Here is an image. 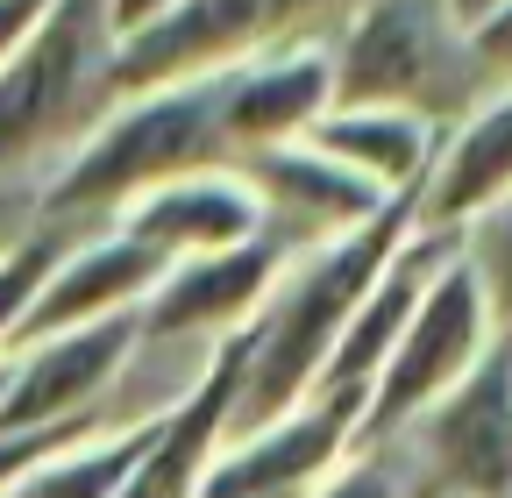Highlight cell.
Wrapping results in <instances>:
<instances>
[{"instance_id":"obj_13","label":"cell","mask_w":512,"mask_h":498,"mask_svg":"<svg viewBox=\"0 0 512 498\" xmlns=\"http://www.w3.org/2000/svg\"><path fill=\"white\" fill-rule=\"evenodd\" d=\"M114 228L157 249L164 264H178V257H207V249H235L249 235H264V200L242 178V164H200L136 193L114 214Z\"/></svg>"},{"instance_id":"obj_2","label":"cell","mask_w":512,"mask_h":498,"mask_svg":"<svg viewBox=\"0 0 512 498\" xmlns=\"http://www.w3.org/2000/svg\"><path fill=\"white\" fill-rule=\"evenodd\" d=\"M200 164H228L214 72L178 79V86H150V93H121L93 129L50 164L29 221L100 228L136 193H150V185H164L178 171H200Z\"/></svg>"},{"instance_id":"obj_11","label":"cell","mask_w":512,"mask_h":498,"mask_svg":"<svg viewBox=\"0 0 512 498\" xmlns=\"http://www.w3.org/2000/svg\"><path fill=\"white\" fill-rule=\"evenodd\" d=\"M164 271H171V264L157 257V249H143L136 235H121L114 221L79 228L72 242L57 249L50 278L36 285V299H29L15 342L57 335V328H86V321H114V314H136V306L157 292Z\"/></svg>"},{"instance_id":"obj_1","label":"cell","mask_w":512,"mask_h":498,"mask_svg":"<svg viewBox=\"0 0 512 498\" xmlns=\"http://www.w3.org/2000/svg\"><path fill=\"white\" fill-rule=\"evenodd\" d=\"M406 235H413V207L399 200V207H384L377 221L320 242V249H299V257L285 264V278L264 299V314L242 328V385H235L228 434L271 427L278 413H292L320 385L335 335L349 328L356 299L377 285V271L392 264V249Z\"/></svg>"},{"instance_id":"obj_12","label":"cell","mask_w":512,"mask_h":498,"mask_svg":"<svg viewBox=\"0 0 512 498\" xmlns=\"http://www.w3.org/2000/svg\"><path fill=\"white\" fill-rule=\"evenodd\" d=\"M235 164L256 185V200H264V228L285 235L292 249H320V242H335V235L377 221L384 207H399V200H384L377 185H363L356 171H342L335 157H320L306 136L299 143H271V150H249Z\"/></svg>"},{"instance_id":"obj_14","label":"cell","mask_w":512,"mask_h":498,"mask_svg":"<svg viewBox=\"0 0 512 498\" xmlns=\"http://www.w3.org/2000/svg\"><path fill=\"white\" fill-rule=\"evenodd\" d=\"M235 385H242V335L214 342L200 378H192L164 413H157V434L150 449L136 456V470L121 477L114 498H192L214 463V449L228 442V420H235Z\"/></svg>"},{"instance_id":"obj_16","label":"cell","mask_w":512,"mask_h":498,"mask_svg":"<svg viewBox=\"0 0 512 498\" xmlns=\"http://www.w3.org/2000/svg\"><path fill=\"white\" fill-rule=\"evenodd\" d=\"M306 143L320 157H335L342 171H356L363 185H377L384 200H413L420 178L441 150V121L413 114V107H356L335 100L328 114L306 129Z\"/></svg>"},{"instance_id":"obj_23","label":"cell","mask_w":512,"mask_h":498,"mask_svg":"<svg viewBox=\"0 0 512 498\" xmlns=\"http://www.w3.org/2000/svg\"><path fill=\"white\" fill-rule=\"evenodd\" d=\"M456 8V22H470V15H484V8H498V0H448Z\"/></svg>"},{"instance_id":"obj_22","label":"cell","mask_w":512,"mask_h":498,"mask_svg":"<svg viewBox=\"0 0 512 498\" xmlns=\"http://www.w3.org/2000/svg\"><path fill=\"white\" fill-rule=\"evenodd\" d=\"M171 8H185V0H107V22H114V36H136V29L164 22Z\"/></svg>"},{"instance_id":"obj_3","label":"cell","mask_w":512,"mask_h":498,"mask_svg":"<svg viewBox=\"0 0 512 498\" xmlns=\"http://www.w3.org/2000/svg\"><path fill=\"white\" fill-rule=\"evenodd\" d=\"M114 50L107 0H57L36 22V36L0 65V185L50 178V164L121 100Z\"/></svg>"},{"instance_id":"obj_9","label":"cell","mask_w":512,"mask_h":498,"mask_svg":"<svg viewBox=\"0 0 512 498\" xmlns=\"http://www.w3.org/2000/svg\"><path fill=\"white\" fill-rule=\"evenodd\" d=\"M136 349H143L136 314L15 342L8 349V385H0V434H36V427H64V420H93V406L128 378Z\"/></svg>"},{"instance_id":"obj_21","label":"cell","mask_w":512,"mask_h":498,"mask_svg":"<svg viewBox=\"0 0 512 498\" xmlns=\"http://www.w3.org/2000/svg\"><path fill=\"white\" fill-rule=\"evenodd\" d=\"M57 8V0H0V65H8V57L36 36V22Z\"/></svg>"},{"instance_id":"obj_24","label":"cell","mask_w":512,"mask_h":498,"mask_svg":"<svg viewBox=\"0 0 512 498\" xmlns=\"http://www.w3.org/2000/svg\"><path fill=\"white\" fill-rule=\"evenodd\" d=\"M0 385H8V356H0Z\"/></svg>"},{"instance_id":"obj_6","label":"cell","mask_w":512,"mask_h":498,"mask_svg":"<svg viewBox=\"0 0 512 498\" xmlns=\"http://www.w3.org/2000/svg\"><path fill=\"white\" fill-rule=\"evenodd\" d=\"M342 8L349 0H185L164 22L121 36L114 93H150V86L228 72V65H242V57L271 50V43L320 36V22H335Z\"/></svg>"},{"instance_id":"obj_8","label":"cell","mask_w":512,"mask_h":498,"mask_svg":"<svg viewBox=\"0 0 512 498\" xmlns=\"http://www.w3.org/2000/svg\"><path fill=\"white\" fill-rule=\"evenodd\" d=\"M292 257H299V249H292L285 235H271V228L249 235V242H235V249L178 257V264L157 278V292L136 306L143 349H164V342H200V349H214V342L242 335L256 314H264V299H271V285L285 278Z\"/></svg>"},{"instance_id":"obj_5","label":"cell","mask_w":512,"mask_h":498,"mask_svg":"<svg viewBox=\"0 0 512 498\" xmlns=\"http://www.w3.org/2000/svg\"><path fill=\"white\" fill-rule=\"evenodd\" d=\"M491 342H505V335L491 328V306H484L477 278L463 271L456 249H448L441 271H434L427 292H420V306L406 314L392 356L377 363V378H370V392H363L356 449H384L406 420H420L448 385H456V378H470L477 356H484Z\"/></svg>"},{"instance_id":"obj_17","label":"cell","mask_w":512,"mask_h":498,"mask_svg":"<svg viewBox=\"0 0 512 498\" xmlns=\"http://www.w3.org/2000/svg\"><path fill=\"white\" fill-rule=\"evenodd\" d=\"M164 413V406H157ZM157 413L143 420H107L93 434H79V442H64L57 456L29 463L22 477L0 484V498H114L121 477L136 470V456L150 449V434H157Z\"/></svg>"},{"instance_id":"obj_15","label":"cell","mask_w":512,"mask_h":498,"mask_svg":"<svg viewBox=\"0 0 512 498\" xmlns=\"http://www.w3.org/2000/svg\"><path fill=\"white\" fill-rule=\"evenodd\" d=\"M512 193V86L470 100L456 121L441 129V150L420 178V193L406 200L413 207V228L427 235H456L470 214H484L491 200Z\"/></svg>"},{"instance_id":"obj_20","label":"cell","mask_w":512,"mask_h":498,"mask_svg":"<svg viewBox=\"0 0 512 498\" xmlns=\"http://www.w3.org/2000/svg\"><path fill=\"white\" fill-rule=\"evenodd\" d=\"M463 43H470V65H477L484 93L512 86V0H498V8L470 15V22H463Z\"/></svg>"},{"instance_id":"obj_7","label":"cell","mask_w":512,"mask_h":498,"mask_svg":"<svg viewBox=\"0 0 512 498\" xmlns=\"http://www.w3.org/2000/svg\"><path fill=\"white\" fill-rule=\"evenodd\" d=\"M384 449L413 456L420 498H512V342H491L470 378H456Z\"/></svg>"},{"instance_id":"obj_10","label":"cell","mask_w":512,"mask_h":498,"mask_svg":"<svg viewBox=\"0 0 512 498\" xmlns=\"http://www.w3.org/2000/svg\"><path fill=\"white\" fill-rule=\"evenodd\" d=\"M221 93V150L228 164L271 143H299L320 114L335 107V72H328V29L320 36H292L242 57V65L214 72Z\"/></svg>"},{"instance_id":"obj_4","label":"cell","mask_w":512,"mask_h":498,"mask_svg":"<svg viewBox=\"0 0 512 498\" xmlns=\"http://www.w3.org/2000/svg\"><path fill=\"white\" fill-rule=\"evenodd\" d=\"M328 72L335 100L413 107L441 129L470 100H484V79L448 0H349L328 29Z\"/></svg>"},{"instance_id":"obj_18","label":"cell","mask_w":512,"mask_h":498,"mask_svg":"<svg viewBox=\"0 0 512 498\" xmlns=\"http://www.w3.org/2000/svg\"><path fill=\"white\" fill-rule=\"evenodd\" d=\"M456 257H463V271L477 278V292L491 306V328L512 342V193L456 228Z\"/></svg>"},{"instance_id":"obj_19","label":"cell","mask_w":512,"mask_h":498,"mask_svg":"<svg viewBox=\"0 0 512 498\" xmlns=\"http://www.w3.org/2000/svg\"><path fill=\"white\" fill-rule=\"evenodd\" d=\"M313 498H413V491H406V470L392 449H356Z\"/></svg>"}]
</instances>
